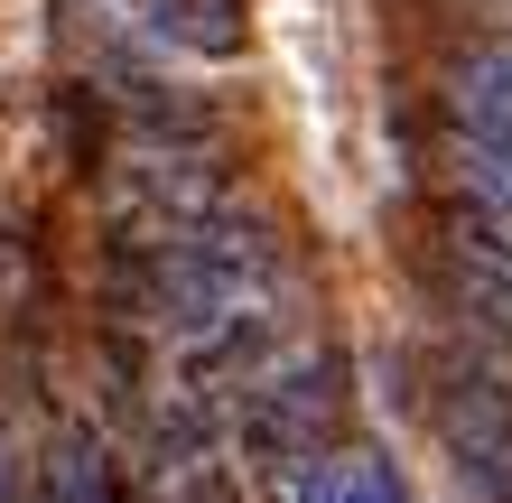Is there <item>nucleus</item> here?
<instances>
[{
  "label": "nucleus",
  "instance_id": "20e7f679",
  "mask_svg": "<svg viewBox=\"0 0 512 503\" xmlns=\"http://www.w3.org/2000/svg\"><path fill=\"white\" fill-rule=\"evenodd\" d=\"M122 19L140 28L149 47H177V56H243V0H122Z\"/></svg>",
  "mask_w": 512,
  "mask_h": 503
},
{
  "label": "nucleus",
  "instance_id": "f257e3e1",
  "mask_svg": "<svg viewBox=\"0 0 512 503\" xmlns=\"http://www.w3.org/2000/svg\"><path fill=\"white\" fill-rule=\"evenodd\" d=\"M345 429V364L336 354H298V364H252L243 373V410H233V438H243L252 466H298L317 448H336Z\"/></svg>",
  "mask_w": 512,
  "mask_h": 503
},
{
  "label": "nucleus",
  "instance_id": "39448f33",
  "mask_svg": "<svg viewBox=\"0 0 512 503\" xmlns=\"http://www.w3.org/2000/svg\"><path fill=\"white\" fill-rule=\"evenodd\" d=\"M112 112L131 122V140H168V150H215L224 140L215 103L177 94V84H149V75H112Z\"/></svg>",
  "mask_w": 512,
  "mask_h": 503
},
{
  "label": "nucleus",
  "instance_id": "0eeeda50",
  "mask_svg": "<svg viewBox=\"0 0 512 503\" xmlns=\"http://www.w3.org/2000/svg\"><path fill=\"white\" fill-rule=\"evenodd\" d=\"M447 122H457V140H512V38L457 56V75H447Z\"/></svg>",
  "mask_w": 512,
  "mask_h": 503
},
{
  "label": "nucleus",
  "instance_id": "423d86ee",
  "mask_svg": "<svg viewBox=\"0 0 512 503\" xmlns=\"http://www.w3.org/2000/svg\"><path fill=\"white\" fill-rule=\"evenodd\" d=\"M289 503H410V485L373 448H317L289 466Z\"/></svg>",
  "mask_w": 512,
  "mask_h": 503
},
{
  "label": "nucleus",
  "instance_id": "7ed1b4c3",
  "mask_svg": "<svg viewBox=\"0 0 512 503\" xmlns=\"http://www.w3.org/2000/svg\"><path fill=\"white\" fill-rule=\"evenodd\" d=\"M447 289H457L466 317H485V327L512 345V233L466 215L457 233H447Z\"/></svg>",
  "mask_w": 512,
  "mask_h": 503
},
{
  "label": "nucleus",
  "instance_id": "1a4fd4ad",
  "mask_svg": "<svg viewBox=\"0 0 512 503\" xmlns=\"http://www.w3.org/2000/svg\"><path fill=\"white\" fill-rule=\"evenodd\" d=\"M103 438L94 429H56V448H47V466H38V494L47 503H103Z\"/></svg>",
  "mask_w": 512,
  "mask_h": 503
},
{
  "label": "nucleus",
  "instance_id": "9b49d317",
  "mask_svg": "<svg viewBox=\"0 0 512 503\" xmlns=\"http://www.w3.org/2000/svg\"><path fill=\"white\" fill-rule=\"evenodd\" d=\"M103 503H140V494H131V485H122V476H112V466H103Z\"/></svg>",
  "mask_w": 512,
  "mask_h": 503
},
{
  "label": "nucleus",
  "instance_id": "f03ea898",
  "mask_svg": "<svg viewBox=\"0 0 512 503\" xmlns=\"http://www.w3.org/2000/svg\"><path fill=\"white\" fill-rule=\"evenodd\" d=\"M233 205V177L215 150H168V140H131V159L112 168L103 187V215H112V243H168L177 224Z\"/></svg>",
  "mask_w": 512,
  "mask_h": 503
},
{
  "label": "nucleus",
  "instance_id": "9d476101",
  "mask_svg": "<svg viewBox=\"0 0 512 503\" xmlns=\"http://www.w3.org/2000/svg\"><path fill=\"white\" fill-rule=\"evenodd\" d=\"M0 503H28V494H19V457H10V429H0Z\"/></svg>",
  "mask_w": 512,
  "mask_h": 503
},
{
  "label": "nucleus",
  "instance_id": "6e6552de",
  "mask_svg": "<svg viewBox=\"0 0 512 503\" xmlns=\"http://www.w3.org/2000/svg\"><path fill=\"white\" fill-rule=\"evenodd\" d=\"M457 196L466 215L512 233V140H457Z\"/></svg>",
  "mask_w": 512,
  "mask_h": 503
}]
</instances>
